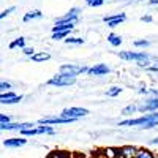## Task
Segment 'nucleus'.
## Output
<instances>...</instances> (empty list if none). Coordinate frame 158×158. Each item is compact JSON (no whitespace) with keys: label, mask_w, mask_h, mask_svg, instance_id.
Here are the masks:
<instances>
[{"label":"nucleus","mask_w":158,"mask_h":158,"mask_svg":"<svg viewBox=\"0 0 158 158\" xmlns=\"http://www.w3.org/2000/svg\"><path fill=\"white\" fill-rule=\"evenodd\" d=\"M76 76H70V74H63V73H59L56 76H52L49 81H48V85H52V87H67V85H73L76 84Z\"/></svg>","instance_id":"7ed1b4c3"},{"label":"nucleus","mask_w":158,"mask_h":158,"mask_svg":"<svg viewBox=\"0 0 158 158\" xmlns=\"http://www.w3.org/2000/svg\"><path fill=\"white\" fill-rule=\"evenodd\" d=\"M118 150V158H135L139 147L136 146H123L120 149H117Z\"/></svg>","instance_id":"9b49d317"},{"label":"nucleus","mask_w":158,"mask_h":158,"mask_svg":"<svg viewBox=\"0 0 158 158\" xmlns=\"http://www.w3.org/2000/svg\"><path fill=\"white\" fill-rule=\"evenodd\" d=\"M22 52H24V54L27 56V57H32V56L35 54V49H33V48H29V46H25V48L22 49Z\"/></svg>","instance_id":"c85d7f7f"},{"label":"nucleus","mask_w":158,"mask_h":158,"mask_svg":"<svg viewBox=\"0 0 158 158\" xmlns=\"http://www.w3.org/2000/svg\"><path fill=\"white\" fill-rule=\"evenodd\" d=\"M108 41H109L111 46L117 48V46L122 44V36H120V35H115V33H109V35H108Z\"/></svg>","instance_id":"a211bd4d"},{"label":"nucleus","mask_w":158,"mask_h":158,"mask_svg":"<svg viewBox=\"0 0 158 158\" xmlns=\"http://www.w3.org/2000/svg\"><path fill=\"white\" fill-rule=\"evenodd\" d=\"M120 94H122V89H120V87H117V85H114V87L108 89V92H106V95H108V97H111V98H115V97H118Z\"/></svg>","instance_id":"4be33fe9"},{"label":"nucleus","mask_w":158,"mask_h":158,"mask_svg":"<svg viewBox=\"0 0 158 158\" xmlns=\"http://www.w3.org/2000/svg\"><path fill=\"white\" fill-rule=\"evenodd\" d=\"M150 94H152L153 97H156V98H158V89H150Z\"/></svg>","instance_id":"2f4dec72"},{"label":"nucleus","mask_w":158,"mask_h":158,"mask_svg":"<svg viewBox=\"0 0 158 158\" xmlns=\"http://www.w3.org/2000/svg\"><path fill=\"white\" fill-rule=\"evenodd\" d=\"M141 21H142V22H152V21H153V18H152L150 15H144V16L141 18Z\"/></svg>","instance_id":"c756f323"},{"label":"nucleus","mask_w":158,"mask_h":158,"mask_svg":"<svg viewBox=\"0 0 158 158\" xmlns=\"http://www.w3.org/2000/svg\"><path fill=\"white\" fill-rule=\"evenodd\" d=\"M150 90H147V89H139V94H149Z\"/></svg>","instance_id":"f704fd0d"},{"label":"nucleus","mask_w":158,"mask_h":158,"mask_svg":"<svg viewBox=\"0 0 158 158\" xmlns=\"http://www.w3.org/2000/svg\"><path fill=\"white\" fill-rule=\"evenodd\" d=\"M111 68L108 67L106 63H95L94 67H90L87 74L89 76H104V74H109Z\"/></svg>","instance_id":"9d476101"},{"label":"nucleus","mask_w":158,"mask_h":158,"mask_svg":"<svg viewBox=\"0 0 158 158\" xmlns=\"http://www.w3.org/2000/svg\"><path fill=\"white\" fill-rule=\"evenodd\" d=\"M118 57L122 60L138 62V63H146L150 59L147 52H142V51H122V52H118Z\"/></svg>","instance_id":"f03ea898"},{"label":"nucleus","mask_w":158,"mask_h":158,"mask_svg":"<svg viewBox=\"0 0 158 158\" xmlns=\"http://www.w3.org/2000/svg\"><path fill=\"white\" fill-rule=\"evenodd\" d=\"M16 10V6H10V8H6V10H3L2 13H0V21H2V19H5L6 16H10L11 15V13L13 11H15Z\"/></svg>","instance_id":"a878e982"},{"label":"nucleus","mask_w":158,"mask_h":158,"mask_svg":"<svg viewBox=\"0 0 158 158\" xmlns=\"http://www.w3.org/2000/svg\"><path fill=\"white\" fill-rule=\"evenodd\" d=\"M150 144H152V146H158V138L152 139V141H150Z\"/></svg>","instance_id":"72a5a7b5"},{"label":"nucleus","mask_w":158,"mask_h":158,"mask_svg":"<svg viewBox=\"0 0 158 158\" xmlns=\"http://www.w3.org/2000/svg\"><path fill=\"white\" fill-rule=\"evenodd\" d=\"M149 5H152V6H158V0H149Z\"/></svg>","instance_id":"473e14b6"},{"label":"nucleus","mask_w":158,"mask_h":158,"mask_svg":"<svg viewBox=\"0 0 158 158\" xmlns=\"http://www.w3.org/2000/svg\"><path fill=\"white\" fill-rule=\"evenodd\" d=\"M43 18V13L40 11V10H32V11H29V13H25L24 15V18H22V21L24 22H30V21H33V19H41Z\"/></svg>","instance_id":"4468645a"},{"label":"nucleus","mask_w":158,"mask_h":158,"mask_svg":"<svg viewBox=\"0 0 158 158\" xmlns=\"http://www.w3.org/2000/svg\"><path fill=\"white\" fill-rule=\"evenodd\" d=\"M85 3L89 5V6H101L103 3H104V0H85Z\"/></svg>","instance_id":"bb28decb"},{"label":"nucleus","mask_w":158,"mask_h":158,"mask_svg":"<svg viewBox=\"0 0 158 158\" xmlns=\"http://www.w3.org/2000/svg\"><path fill=\"white\" fill-rule=\"evenodd\" d=\"M49 59H51V54H49V52H46V51H43V52H35V54L30 57V60L35 62V63L46 62V60H49Z\"/></svg>","instance_id":"2eb2a0df"},{"label":"nucleus","mask_w":158,"mask_h":158,"mask_svg":"<svg viewBox=\"0 0 158 158\" xmlns=\"http://www.w3.org/2000/svg\"><path fill=\"white\" fill-rule=\"evenodd\" d=\"M11 90V84L8 81H0V94H5V92Z\"/></svg>","instance_id":"b1692460"},{"label":"nucleus","mask_w":158,"mask_h":158,"mask_svg":"<svg viewBox=\"0 0 158 158\" xmlns=\"http://www.w3.org/2000/svg\"><path fill=\"white\" fill-rule=\"evenodd\" d=\"M27 144V139L19 136V138H8L3 141V146L5 147H10V149H18V147H22Z\"/></svg>","instance_id":"f8f14e48"},{"label":"nucleus","mask_w":158,"mask_h":158,"mask_svg":"<svg viewBox=\"0 0 158 158\" xmlns=\"http://www.w3.org/2000/svg\"><path fill=\"white\" fill-rule=\"evenodd\" d=\"M36 130H38V135H54L56 133L54 127H51V125H40L36 127Z\"/></svg>","instance_id":"6ab92c4d"},{"label":"nucleus","mask_w":158,"mask_h":158,"mask_svg":"<svg viewBox=\"0 0 158 158\" xmlns=\"http://www.w3.org/2000/svg\"><path fill=\"white\" fill-rule=\"evenodd\" d=\"M76 120L73 118H65L62 115H56V117H43L38 120V125H60V123H73Z\"/></svg>","instance_id":"0eeeda50"},{"label":"nucleus","mask_w":158,"mask_h":158,"mask_svg":"<svg viewBox=\"0 0 158 158\" xmlns=\"http://www.w3.org/2000/svg\"><path fill=\"white\" fill-rule=\"evenodd\" d=\"M155 158H158V155H156V153H155Z\"/></svg>","instance_id":"e433bc0d"},{"label":"nucleus","mask_w":158,"mask_h":158,"mask_svg":"<svg viewBox=\"0 0 158 158\" xmlns=\"http://www.w3.org/2000/svg\"><path fill=\"white\" fill-rule=\"evenodd\" d=\"M135 158H155V153H153L152 150L146 149V147H141V149L138 150V153H136Z\"/></svg>","instance_id":"f3484780"},{"label":"nucleus","mask_w":158,"mask_h":158,"mask_svg":"<svg viewBox=\"0 0 158 158\" xmlns=\"http://www.w3.org/2000/svg\"><path fill=\"white\" fill-rule=\"evenodd\" d=\"M135 46L136 48H149L150 46V41H149V40H136Z\"/></svg>","instance_id":"393cba45"},{"label":"nucleus","mask_w":158,"mask_h":158,"mask_svg":"<svg viewBox=\"0 0 158 158\" xmlns=\"http://www.w3.org/2000/svg\"><path fill=\"white\" fill-rule=\"evenodd\" d=\"M79 15H81V8H71L67 15H63V16H60V18H57L56 19V24H60V22H77V19H79Z\"/></svg>","instance_id":"1a4fd4ad"},{"label":"nucleus","mask_w":158,"mask_h":158,"mask_svg":"<svg viewBox=\"0 0 158 158\" xmlns=\"http://www.w3.org/2000/svg\"><path fill=\"white\" fill-rule=\"evenodd\" d=\"M89 68L85 65H74V63H65L60 67V73L63 74H70V76H79L82 73H87Z\"/></svg>","instance_id":"39448f33"},{"label":"nucleus","mask_w":158,"mask_h":158,"mask_svg":"<svg viewBox=\"0 0 158 158\" xmlns=\"http://www.w3.org/2000/svg\"><path fill=\"white\" fill-rule=\"evenodd\" d=\"M103 21H104V24H108V27H117V25H120L122 22L127 21V15H125V13L109 15V16H104Z\"/></svg>","instance_id":"6e6552de"},{"label":"nucleus","mask_w":158,"mask_h":158,"mask_svg":"<svg viewBox=\"0 0 158 158\" xmlns=\"http://www.w3.org/2000/svg\"><path fill=\"white\" fill-rule=\"evenodd\" d=\"M118 127H139L141 130H152L158 127V111L144 114L138 118H127V120L118 122Z\"/></svg>","instance_id":"f257e3e1"},{"label":"nucleus","mask_w":158,"mask_h":158,"mask_svg":"<svg viewBox=\"0 0 158 158\" xmlns=\"http://www.w3.org/2000/svg\"><path fill=\"white\" fill-rule=\"evenodd\" d=\"M65 43L67 44H84V38H79V36H67L65 38Z\"/></svg>","instance_id":"412c9836"},{"label":"nucleus","mask_w":158,"mask_h":158,"mask_svg":"<svg viewBox=\"0 0 158 158\" xmlns=\"http://www.w3.org/2000/svg\"><path fill=\"white\" fill-rule=\"evenodd\" d=\"M156 111H158V98L156 97L146 98L142 103L138 104V112L150 114V112H156Z\"/></svg>","instance_id":"20e7f679"},{"label":"nucleus","mask_w":158,"mask_h":158,"mask_svg":"<svg viewBox=\"0 0 158 158\" xmlns=\"http://www.w3.org/2000/svg\"><path fill=\"white\" fill-rule=\"evenodd\" d=\"M48 158H63V156H62L60 153H56V152H54V153H51Z\"/></svg>","instance_id":"7c9ffc66"},{"label":"nucleus","mask_w":158,"mask_h":158,"mask_svg":"<svg viewBox=\"0 0 158 158\" xmlns=\"http://www.w3.org/2000/svg\"><path fill=\"white\" fill-rule=\"evenodd\" d=\"M153 59H155V62H156V63H158V57H153Z\"/></svg>","instance_id":"c9c22d12"},{"label":"nucleus","mask_w":158,"mask_h":158,"mask_svg":"<svg viewBox=\"0 0 158 158\" xmlns=\"http://www.w3.org/2000/svg\"><path fill=\"white\" fill-rule=\"evenodd\" d=\"M74 22H60V24H54V27H52V33H56V32H65V30H68L71 32L74 29Z\"/></svg>","instance_id":"ddd939ff"},{"label":"nucleus","mask_w":158,"mask_h":158,"mask_svg":"<svg viewBox=\"0 0 158 158\" xmlns=\"http://www.w3.org/2000/svg\"><path fill=\"white\" fill-rule=\"evenodd\" d=\"M11 122V117L8 114H0V125H5Z\"/></svg>","instance_id":"cd10ccee"},{"label":"nucleus","mask_w":158,"mask_h":158,"mask_svg":"<svg viewBox=\"0 0 158 158\" xmlns=\"http://www.w3.org/2000/svg\"><path fill=\"white\" fill-rule=\"evenodd\" d=\"M10 49H24L25 48V38L24 36H19V38H15L13 41L10 43V46H8Z\"/></svg>","instance_id":"dca6fc26"},{"label":"nucleus","mask_w":158,"mask_h":158,"mask_svg":"<svg viewBox=\"0 0 158 158\" xmlns=\"http://www.w3.org/2000/svg\"><path fill=\"white\" fill-rule=\"evenodd\" d=\"M68 35H70V32H68V30H65V32H56V33H52V36H51V38L57 41V40H65Z\"/></svg>","instance_id":"5701e85b"},{"label":"nucleus","mask_w":158,"mask_h":158,"mask_svg":"<svg viewBox=\"0 0 158 158\" xmlns=\"http://www.w3.org/2000/svg\"><path fill=\"white\" fill-rule=\"evenodd\" d=\"M138 112V104H128V106H125L123 109H122V115H133V114H136Z\"/></svg>","instance_id":"aec40b11"},{"label":"nucleus","mask_w":158,"mask_h":158,"mask_svg":"<svg viewBox=\"0 0 158 158\" xmlns=\"http://www.w3.org/2000/svg\"><path fill=\"white\" fill-rule=\"evenodd\" d=\"M89 114V109L85 108H67V109H63L62 111V117L65 118H73V120H77V118H81L84 115Z\"/></svg>","instance_id":"423d86ee"},{"label":"nucleus","mask_w":158,"mask_h":158,"mask_svg":"<svg viewBox=\"0 0 158 158\" xmlns=\"http://www.w3.org/2000/svg\"><path fill=\"white\" fill-rule=\"evenodd\" d=\"M127 2H128V0H127Z\"/></svg>","instance_id":"4c0bfd02"}]
</instances>
